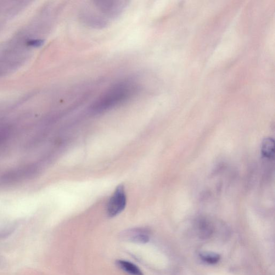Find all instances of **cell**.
<instances>
[{
	"label": "cell",
	"instance_id": "1",
	"mask_svg": "<svg viewBox=\"0 0 275 275\" xmlns=\"http://www.w3.org/2000/svg\"><path fill=\"white\" fill-rule=\"evenodd\" d=\"M136 87L130 82L118 84L101 97L93 105L95 113H100L121 103L131 97Z\"/></svg>",
	"mask_w": 275,
	"mask_h": 275
},
{
	"label": "cell",
	"instance_id": "2",
	"mask_svg": "<svg viewBox=\"0 0 275 275\" xmlns=\"http://www.w3.org/2000/svg\"><path fill=\"white\" fill-rule=\"evenodd\" d=\"M37 172L35 165H27L17 168L5 173L0 177V183L10 184L34 176Z\"/></svg>",
	"mask_w": 275,
	"mask_h": 275
},
{
	"label": "cell",
	"instance_id": "3",
	"mask_svg": "<svg viewBox=\"0 0 275 275\" xmlns=\"http://www.w3.org/2000/svg\"><path fill=\"white\" fill-rule=\"evenodd\" d=\"M126 197L124 187L120 186L111 196L107 205L108 215L114 217L119 215L125 208Z\"/></svg>",
	"mask_w": 275,
	"mask_h": 275
},
{
	"label": "cell",
	"instance_id": "4",
	"mask_svg": "<svg viewBox=\"0 0 275 275\" xmlns=\"http://www.w3.org/2000/svg\"><path fill=\"white\" fill-rule=\"evenodd\" d=\"M123 240L136 244H147L150 241V232L143 228H134L126 230L122 233Z\"/></svg>",
	"mask_w": 275,
	"mask_h": 275
},
{
	"label": "cell",
	"instance_id": "5",
	"mask_svg": "<svg viewBox=\"0 0 275 275\" xmlns=\"http://www.w3.org/2000/svg\"><path fill=\"white\" fill-rule=\"evenodd\" d=\"M261 153L266 159L274 158L275 154L274 140L271 138H267L263 140L261 145Z\"/></svg>",
	"mask_w": 275,
	"mask_h": 275
},
{
	"label": "cell",
	"instance_id": "6",
	"mask_svg": "<svg viewBox=\"0 0 275 275\" xmlns=\"http://www.w3.org/2000/svg\"><path fill=\"white\" fill-rule=\"evenodd\" d=\"M117 265L122 270L132 275H143L140 269L134 264L126 261L119 260Z\"/></svg>",
	"mask_w": 275,
	"mask_h": 275
},
{
	"label": "cell",
	"instance_id": "7",
	"mask_svg": "<svg viewBox=\"0 0 275 275\" xmlns=\"http://www.w3.org/2000/svg\"><path fill=\"white\" fill-rule=\"evenodd\" d=\"M198 233L201 239L209 238L213 233V227L210 223L204 220L200 221L198 225Z\"/></svg>",
	"mask_w": 275,
	"mask_h": 275
},
{
	"label": "cell",
	"instance_id": "8",
	"mask_svg": "<svg viewBox=\"0 0 275 275\" xmlns=\"http://www.w3.org/2000/svg\"><path fill=\"white\" fill-rule=\"evenodd\" d=\"M200 258L202 260L209 264H215L220 260V255L213 252H205L201 254Z\"/></svg>",
	"mask_w": 275,
	"mask_h": 275
},
{
	"label": "cell",
	"instance_id": "9",
	"mask_svg": "<svg viewBox=\"0 0 275 275\" xmlns=\"http://www.w3.org/2000/svg\"><path fill=\"white\" fill-rule=\"evenodd\" d=\"M9 134V130L8 129L3 128L0 130V144L8 138Z\"/></svg>",
	"mask_w": 275,
	"mask_h": 275
},
{
	"label": "cell",
	"instance_id": "10",
	"mask_svg": "<svg viewBox=\"0 0 275 275\" xmlns=\"http://www.w3.org/2000/svg\"><path fill=\"white\" fill-rule=\"evenodd\" d=\"M44 43L43 40H40V39H36V40H32L28 42V44L29 46L34 47H39L42 46Z\"/></svg>",
	"mask_w": 275,
	"mask_h": 275
}]
</instances>
